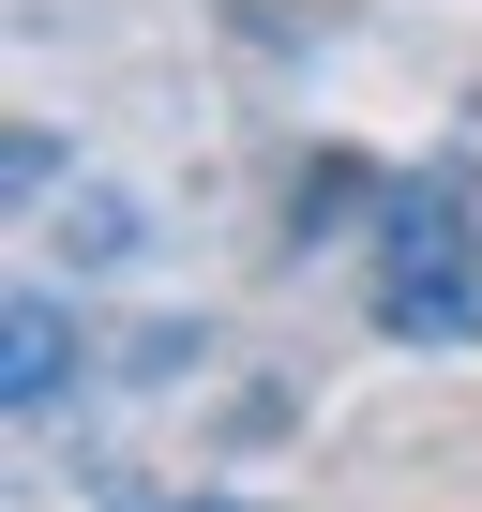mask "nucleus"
I'll use <instances>...</instances> for the list:
<instances>
[{
	"label": "nucleus",
	"instance_id": "2",
	"mask_svg": "<svg viewBox=\"0 0 482 512\" xmlns=\"http://www.w3.org/2000/svg\"><path fill=\"white\" fill-rule=\"evenodd\" d=\"M166 512H241V497H166Z\"/></svg>",
	"mask_w": 482,
	"mask_h": 512
},
{
	"label": "nucleus",
	"instance_id": "1",
	"mask_svg": "<svg viewBox=\"0 0 482 512\" xmlns=\"http://www.w3.org/2000/svg\"><path fill=\"white\" fill-rule=\"evenodd\" d=\"M377 332H407V347L482 332V181L467 166H437L377 211Z\"/></svg>",
	"mask_w": 482,
	"mask_h": 512
}]
</instances>
